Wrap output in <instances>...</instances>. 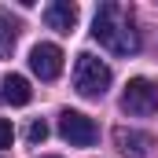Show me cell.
Instances as JSON below:
<instances>
[{"label":"cell","mask_w":158,"mask_h":158,"mask_svg":"<svg viewBox=\"0 0 158 158\" xmlns=\"http://www.w3.org/2000/svg\"><path fill=\"white\" fill-rule=\"evenodd\" d=\"M92 37L99 40L110 55H132L136 48H140V37H136V30L129 26V19L121 15L118 4H99V11H96V22H92Z\"/></svg>","instance_id":"6da1fadb"},{"label":"cell","mask_w":158,"mask_h":158,"mask_svg":"<svg viewBox=\"0 0 158 158\" xmlns=\"http://www.w3.org/2000/svg\"><path fill=\"white\" fill-rule=\"evenodd\" d=\"M110 66L103 63V59H96V55H88V52H81L77 55V66H74V88H77L85 99H99L107 88H110Z\"/></svg>","instance_id":"7a4b0ae2"},{"label":"cell","mask_w":158,"mask_h":158,"mask_svg":"<svg viewBox=\"0 0 158 158\" xmlns=\"http://www.w3.org/2000/svg\"><path fill=\"white\" fill-rule=\"evenodd\" d=\"M121 107L129 114H136V118L155 114L158 110V85L151 77H132L125 85V92H121Z\"/></svg>","instance_id":"3957f363"},{"label":"cell","mask_w":158,"mask_h":158,"mask_svg":"<svg viewBox=\"0 0 158 158\" xmlns=\"http://www.w3.org/2000/svg\"><path fill=\"white\" fill-rule=\"evenodd\" d=\"M59 136L70 147H92L99 140V129H96V121L85 118L81 110H63L59 114Z\"/></svg>","instance_id":"277c9868"},{"label":"cell","mask_w":158,"mask_h":158,"mask_svg":"<svg viewBox=\"0 0 158 158\" xmlns=\"http://www.w3.org/2000/svg\"><path fill=\"white\" fill-rule=\"evenodd\" d=\"M30 70L37 74L40 81H55L63 74V48L59 44H37L33 52H30Z\"/></svg>","instance_id":"5b68a950"},{"label":"cell","mask_w":158,"mask_h":158,"mask_svg":"<svg viewBox=\"0 0 158 158\" xmlns=\"http://www.w3.org/2000/svg\"><path fill=\"white\" fill-rule=\"evenodd\" d=\"M44 22H48V30L70 33V30L77 26V4H70V0H55V4H48V7H44Z\"/></svg>","instance_id":"8992f818"},{"label":"cell","mask_w":158,"mask_h":158,"mask_svg":"<svg viewBox=\"0 0 158 158\" xmlns=\"http://www.w3.org/2000/svg\"><path fill=\"white\" fill-rule=\"evenodd\" d=\"M114 143H118L121 155H129V158H147L151 136H147V132H136V129H125V125H118V129H114Z\"/></svg>","instance_id":"52a82bcc"},{"label":"cell","mask_w":158,"mask_h":158,"mask_svg":"<svg viewBox=\"0 0 158 158\" xmlns=\"http://www.w3.org/2000/svg\"><path fill=\"white\" fill-rule=\"evenodd\" d=\"M0 96L7 99V103H15V107H26L30 99H33V88H30V81L22 77V74H7V77L0 81Z\"/></svg>","instance_id":"ba28073f"},{"label":"cell","mask_w":158,"mask_h":158,"mask_svg":"<svg viewBox=\"0 0 158 158\" xmlns=\"http://www.w3.org/2000/svg\"><path fill=\"white\" fill-rule=\"evenodd\" d=\"M11 48H15V26L0 15V59H7V55H11Z\"/></svg>","instance_id":"9c48e42d"},{"label":"cell","mask_w":158,"mask_h":158,"mask_svg":"<svg viewBox=\"0 0 158 158\" xmlns=\"http://www.w3.org/2000/svg\"><path fill=\"white\" fill-rule=\"evenodd\" d=\"M26 140H30V143H44V140H48V125H44V121H30V129H26Z\"/></svg>","instance_id":"30bf717a"},{"label":"cell","mask_w":158,"mask_h":158,"mask_svg":"<svg viewBox=\"0 0 158 158\" xmlns=\"http://www.w3.org/2000/svg\"><path fill=\"white\" fill-rule=\"evenodd\" d=\"M11 140H15V129H11V121L0 118V151L4 147H11Z\"/></svg>","instance_id":"8fae6325"},{"label":"cell","mask_w":158,"mask_h":158,"mask_svg":"<svg viewBox=\"0 0 158 158\" xmlns=\"http://www.w3.org/2000/svg\"><path fill=\"white\" fill-rule=\"evenodd\" d=\"M48 158H55V155H48Z\"/></svg>","instance_id":"7c38bea8"}]
</instances>
